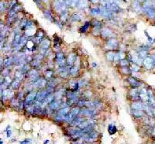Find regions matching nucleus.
Here are the masks:
<instances>
[{"label": "nucleus", "mask_w": 155, "mask_h": 144, "mask_svg": "<svg viewBox=\"0 0 155 144\" xmlns=\"http://www.w3.org/2000/svg\"><path fill=\"white\" fill-rule=\"evenodd\" d=\"M143 12H144L146 16H148L149 18L153 19L155 17V10L154 8L152 5H144L142 8Z\"/></svg>", "instance_id": "nucleus-1"}, {"label": "nucleus", "mask_w": 155, "mask_h": 144, "mask_svg": "<svg viewBox=\"0 0 155 144\" xmlns=\"http://www.w3.org/2000/svg\"><path fill=\"white\" fill-rule=\"evenodd\" d=\"M143 64L144 65L145 68L151 69L155 66V56L152 57H146L145 59H143Z\"/></svg>", "instance_id": "nucleus-2"}, {"label": "nucleus", "mask_w": 155, "mask_h": 144, "mask_svg": "<svg viewBox=\"0 0 155 144\" xmlns=\"http://www.w3.org/2000/svg\"><path fill=\"white\" fill-rule=\"evenodd\" d=\"M54 9L58 13H62L64 11H65L66 7L67 5H66L64 1H56L54 2Z\"/></svg>", "instance_id": "nucleus-3"}, {"label": "nucleus", "mask_w": 155, "mask_h": 144, "mask_svg": "<svg viewBox=\"0 0 155 144\" xmlns=\"http://www.w3.org/2000/svg\"><path fill=\"white\" fill-rule=\"evenodd\" d=\"M36 91H32V92L29 93L26 97V99H25V105L30 106V105L32 103V102L34 101V99L36 97Z\"/></svg>", "instance_id": "nucleus-4"}, {"label": "nucleus", "mask_w": 155, "mask_h": 144, "mask_svg": "<svg viewBox=\"0 0 155 144\" xmlns=\"http://www.w3.org/2000/svg\"><path fill=\"white\" fill-rule=\"evenodd\" d=\"M47 96V90H41L36 94V101L42 102L45 98H46Z\"/></svg>", "instance_id": "nucleus-5"}, {"label": "nucleus", "mask_w": 155, "mask_h": 144, "mask_svg": "<svg viewBox=\"0 0 155 144\" xmlns=\"http://www.w3.org/2000/svg\"><path fill=\"white\" fill-rule=\"evenodd\" d=\"M56 61L59 64V66L63 67L65 64V58H64V55L63 53H58L56 55Z\"/></svg>", "instance_id": "nucleus-6"}, {"label": "nucleus", "mask_w": 155, "mask_h": 144, "mask_svg": "<svg viewBox=\"0 0 155 144\" xmlns=\"http://www.w3.org/2000/svg\"><path fill=\"white\" fill-rule=\"evenodd\" d=\"M47 85V80H45L43 77L39 78L38 80H36L35 82L33 83V87H37V88H43L45 87Z\"/></svg>", "instance_id": "nucleus-7"}, {"label": "nucleus", "mask_w": 155, "mask_h": 144, "mask_svg": "<svg viewBox=\"0 0 155 144\" xmlns=\"http://www.w3.org/2000/svg\"><path fill=\"white\" fill-rule=\"evenodd\" d=\"M132 109L134 110H143L145 109V105L141 102H134L132 104Z\"/></svg>", "instance_id": "nucleus-8"}, {"label": "nucleus", "mask_w": 155, "mask_h": 144, "mask_svg": "<svg viewBox=\"0 0 155 144\" xmlns=\"http://www.w3.org/2000/svg\"><path fill=\"white\" fill-rule=\"evenodd\" d=\"M107 46L109 47V48H110L111 50H114L116 49L119 46V43L118 41L115 40V39H110L108 43H107Z\"/></svg>", "instance_id": "nucleus-9"}, {"label": "nucleus", "mask_w": 155, "mask_h": 144, "mask_svg": "<svg viewBox=\"0 0 155 144\" xmlns=\"http://www.w3.org/2000/svg\"><path fill=\"white\" fill-rule=\"evenodd\" d=\"M29 76H30V80L32 81L33 82H35L36 80L39 79V74H38V72L35 69H33L31 70L29 73Z\"/></svg>", "instance_id": "nucleus-10"}, {"label": "nucleus", "mask_w": 155, "mask_h": 144, "mask_svg": "<svg viewBox=\"0 0 155 144\" xmlns=\"http://www.w3.org/2000/svg\"><path fill=\"white\" fill-rule=\"evenodd\" d=\"M36 33V27L34 26L29 27L25 31V37H33V35L35 34Z\"/></svg>", "instance_id": "nucleus-11"}, {"label": "nucleus", "mask_w": 155, "mask_h": 144, "mask_svg": "<svg viewBox=\"0 0 155 144\" xmlns=\"http://www.w3.org/2000/svg\"><path fill=\"white\" fill-rule=\"evenodd\" d=\"M101 34H102V37H111L112 36V31L109 29L108 27H105L102 30V32H101Z\"/></svg>", "instance_id": "nucleus-12"}, {"label": "nucleus", "mask_w": 155, "mask_h": 144, "mask_svg": "<svg viewBox=\"0 0 155 144\" xmlns=\"http://www.w3.org/2000/svg\"><path fill=\"white\" fill-rule=\"evenodd\" d=\"M61 100H59V99H55V100H53L51 103L50 104V108L52 110L57 109L58 108L61 106Z\"/></svg>", "instance_id": "nucleus-13"}, {"label": "nucleus", "mask_w": 155, "mask_h": 144, "mask_svg": "<svg viewBox=\"0 0 155 144\" xmlns=\"http://www.w3.org/2000/svg\"><path fill=\"white\" fill-rule=\"evenodd\" d=\"M50 40L48 39H46V40H44V41H42L40 43V47H41V50L42 51H47V49L49 48L50 47Z\"/></svg>", "instance_id": "nucleus-14"}, {"label": "nucleus", "mask_w": 155, "mask_h": 144, "mask_svg": "<svg viewBox=\"0 0 155 144\" xmlns=\"http://www.w3.org/2000/svg\"><path fill=\"white\" fill-rule=\"evenodd\" d=\"M81 114H82L85 116H88V117H92L95 114V112L94 110H90V109H84L82 111H81Z\"/></svg>", "instance_id": "nucleus-15"}, {"label": "nucleus", "mask_w": 155, "mask_h": 144, "mask_svg": "<svg viewBox=\"0 0 155 144\" xmlns=\"http://www.w3.org/2000/svg\"><path fill=\"white\" fill-rule=\"evenodd\" d=\"M128 81L129 82V84H130L132 86L135 87V88L138 87L140 85V81H138L135 78V77H129V78H128Z\"/></svg>", "instance_id": "nucleus-16"}, {"label": "nucleus", "mask_w": 155, "mask_h": 144, "mask_svg": "<svg viewBox=\"0 0 155 144\" xmlns=\"http://www.w3.org/2000/svg\"><path fill=\"white\" fill-rule=\"evenodd\" d=\"M69 112H70V108L69 107H64V108H62L61 109H60L58 111V114L64 115V116H66Z\"/></svg>", "instance_id": "nucleus-17"}, {"label": "nucleus", "mask_w": 155, "mask_h": 144, "mask_svg": "<svg viewBox=\"0 0 155 144\" xmlns=\"http://www.w3.org/2000/svg\"><path fill=\"white\" fill-rule=\"evenodd\" d=\"M90 13L92 16H101V10H100V7H95V8H92L90 9Z\"/></svg>", "instance_id": "nucleus-18"}, {"label": "nucleus", "mask_w": 155, "mask_h": 144, "mask_svg": "<svg viewBox=\"0 0 155 144\" xmlns=\"http://www.w3.org/2000/svg\"><path fill=\"white\" fill-rule=\"evenodd\" d=\"M2 97L3 96V98L5 99H7V98H10L11 97L13 96V92L12 91L9 90V89H5L3 91V94H1Z\"/></svg>", "instance_id": "nucleus-19"}, {"label": "nucleus", "mask_w": 155, "mask_h": 144, "mask_svg": "<svg viewBox=\"0 0 155 144\" xmlns=\"http://www.w3.org/2000/svg\"><path fill=\"white\" fill-rule=\"evenodd\" d=\"M76 59V56H75V54H71L68 56V57H67V64L68 65H72L73 64L75 63V60Z\"/></svg>", "instance_id": "nucleus-20"}, {"label": "nucleus", "mask_w": 155, "mask_h": 144, "mask_svg": "<svg viewBox=\"0 0 155 144\" xmlns=\"http://www.w3.org/2000/svg\"><path fill=\"white\" fill-rule=\"evenodd\" d=\"M83 122V119L80 117H76L75 119H74L71 123V125L72 126H78L80 124Z\"/></svg>", "instance_id": "nucleus-21"}, {"label": "nucleus", "mask_w": 155, "mask_h": 144, "mask_svg": "<svg viewBox=\"0 0 155 144\" xmlns=\"http://www.w3.org/2000/svg\"><path fill=\"white\" fill-rule=\"evenodd\" d=\"M129 94H130V95H131L132 98H134L135 99H137L138 98H139L140 91H138V90L137 89V88H133V89H132L130 91Z\"/></svg>", "instance_id": "nucleus-22"}, {"label": "nucleus", "mask_w": 155, "mask_h": 144, "mask_svg": "<svg viewBox=\"0 0 155 144\" xmlns=\"http://www.w3.org/2000/svg\"><path fill=\"white\" fill-rule=\"evenodd\" d=\"M116 127H115L114 125H112V124H109V126H108V132L109 133L110 135H112L116 132Z\"/></svg>", "instance_id": "nucleus-23"}, {"label": "nucleus", "mask_w": 155, "mask_h": 144, "mask_svg": "<svg viewBox=\"0 0 155 144\" xmlns=\"http://www.w3.org/2000/svg\"><path fill=\"white\" fill-rule=\"evenodd\" d=\"M133 112V115L135 116V117H137V118L142 117V116H143V115H144L143 110H134V109H133V112Z\"/></svg>", "instance_id": "nucleus-24"}, {"label": "nucleus", "mask_w": 155, "mask_h": 144, "mask_svg": "<svg viewBox=\"0 0 155 144\" xmlns=\"http://www.w3.org/2000/svg\"><path fill=\"white\" fill-rule=\"evenodd\" d=\"M19 85H20V80L16 78L12 82V84H11V86H12V88H14V89H16V88H18L19 87Z\"/></svg>", "instance_id": "nucleus-25"}, {"label": "nucleus", "mask_w": 155, "mask_h": 144, "mask_svg": "<svg viewBox=\"0 0 155 144\" xmlns=\"http://www.w3.org/2000/svg\"><path fill=\"white\" fill-rule=\"evenodd\" d=\"M44 14L45 16V17H46L47 19H49L50 22H53V16L51 14V13L50 12L49 10H46L45 12L44 13Z\"/></svg>", "instance_id": "nucleus-26"}, {"label": "nucleus", "mask_w": 155, "mask_h": 144, "mask_svg": "<svg viewBox=\"0 0 155 144\" xmlns=\"http://www.w3.org/2000/svg\"><path fill=\"white\" fill-rule=\"evenodd\" d=\"M82 19V16H81L79 13H74L71 16V19L75 21H80Z\"/></svg>", "instance_id": "nucleus-27"}, {"label": "nucleus", "mask_w": 155, "mask_h": 144, "mask_svg": "<svg viewBox=\"0 0 155 144\" xmlns=\"http://www.w3.org/2000/svg\"><path fill=\"white\" fill-rule=\"evenodd\" d=\"M78 73V67H77V66H75V67H73L71 70H70V74H71L72 76L77 75Z\"/></svg>", "instance_id": "nucleus-28"}, {"label": "nucleus", "mask_w": 155, "mask_h": 144, "mask_svg": "<svg viewBox=\"0 0 155 144\" xmlns=\"http://www.w3.org/2000/svg\"><path fill=\"white\" fill-rule=\"evenodd\" d=\"M139 57H140L142 59V58H145L147 57V51H146V50H141L140 52H139Z\"/></svg>", "instance_id": "nucleus-29"}, {"label": "nucleus", "mask_w": 155, "mask_h": 144, "mask_svg": "<svg viewBox=\"0 0 155 144\" xmlns=\"http://www.w3.org/2000/svg\"><path fill=\"white\" fill-rule=\"evenodd\" d=\"M106 57H107L108 60H109V61H112V60H114L115 54L112 51H109V53L106 54Z\"/></svg>", "instance_id": "nucleus-30"}, {"label": "nucleus", "mask_w": 155, "mask_h": 144, "mask_svg": "<svg viewBox=\"0 0 155 144\" xmlns=\"http://www.w3.org/2000/svg\"><path fill=\"white\" fill-rule=\"evenodd\" d=\"M13 61V60L12 57L6 58V59L5 60V61H4V66H5V67H9Z\"/></svg>", "instance_id": "nucleus-31"}, {"label": "nucleus", "mask_w": 155, "mask_h": 144, "mask_svg": "<svg viewBox=\"0 0 155 144\" xmlns=\"http://www.w3.org/2000/svg\"><path fill=\"white\" fill-rule=\"evenodd\" d=\"M27 49L30 50V51H32V50L34 49L35 46H34V43L33 41H28L27 43Z\"/></svg>", "instance_id": "nucleus-32"}, {"label": "nucleus", "mask_w": 155, "mask_h": 144, "mask_svg": "<svg viewBox=\"0 0 155 144\" xmlns=\"http://www.w3.org/2000/svg\"><path fill=\"white\" fill-rule=\"evenodd\" d=\"M89 126V122H82L79 126H78V128H79L80 129H85L86 127H88Z\"/></svg>", "instance_id": "nucleus-33"}, {"label": "nucleus", "mask_w": 155, "mask_h": 144, "mask_svg": "<svg viewBox=\"0 0 155 144\" xmlns=\"http://www.w3.org/2000/svg\"><path fill=\"white\" fill-rule=\"evenodd\" d=\"M27 37H25V36H23V37H21V40H20V43H19V45H20L21 47L22 46H24L25 44H27Z\"/></svg>", "instance_id": "nucleus-34"}, {"label": "nucleus", "mask_w": 155, "mask_h": 144, "mask_svg": "<svg viewBox=\"0 0 155 144\" xmlns=\"http://www.w3.org/2000/svg\"><path fill=\"white\" fill-rule=\"evenodd\" d=\"M89 25H90V23H89V22H87V23H85V24H84V26L80 29L81 32H84H84H86L87 30H88V29H89Z\"/></svg>", "instance_id": "nucleus-35"}, {"label": "nucleus", "mask_w": 155, "mask_h": 144, "mask_svg": "<svg viewBox=\"0 0 155 144\" xmlns=\"http://www.w3.org/2000/svg\"><path fill=\"white\" fill-rule=\"evenodd\" d=\"M120 64H121V66H122L123 68L127 67L128 64H129V62H128V60H122L120 61Z\"/></svg>", "instance_id": "nucleus-36"}, {"label": "nucleus", "mask_w": 155, "mask_h": 144, "mask_svg": "<svg viewBox=\"0 0 155 144\" xmlns=\"http://www.w3.org/2000/svg\"><path fill=\"white\" fill-rule=\"evenodd\" d=\"M84 106H85L86 107H88V108H90V107H93L95 106L94 103H93L92 102H90V101H86L85 102H84Z\"/></svg>", "instance_id": "nucleus-37"}, {"label": "nucleus", "mask_w": 155, "mask_h": 144, "mask_svg": "<svg viewBox=\"0 0 155 144\" xmlns=\"http://www.w3.org/2000/svg\"><path fill=\"white\" fill-rule=\"evenodd\" d=\"M16 78H17L19 80H21L22 78V71H17L16 73Z\"/></svg>", "instance_id": "nucleus-38"}, {"label": "nucleus", "mask_w": 155, "mask_h": 144, "mask_svg": "<svg viewBox=\"0 0 155 144\" xmlns=\"http://www.w3.org/2000/svg\"><path fill=\"white\" fill-rule=\"evenodd\" d=\"M121 71H122V72H123L124 74H129V69L127 67L122 68Z\"/></svg>", "instance_id": "nucleus-39"}, {"label": "nucleus", "mask_w": 155, "mask_h": 144, "mask_svg": "<svg viewBox=\"0 0 155 144\" xmlns=\"http://www.w3.org/2000/svg\"><path fill=\"white\" fill-rule=\"evenodd\" d=\"M78 86L79 87H82L87 84V81H85V80H80V81L78 82Z\"/></svg>", "instance_id": "nucleus-40"}, {"label": "nucleus", "mask_w": 155, "mask_h": 144, "mask_svg": "<svg viewBox=\"0 0 155 144\" xmlns=\"http://www.w3.org/2000/svg\"><path fill=\"white\" fill-rule=\"evenodd\" d=\"M132 70H133V71H138L140 70V66L133 64L132 65Z\"/></svg>", "instance_id": "nucleus-41"}, {"label": "nucleus", "mask_w": 155, "mask_h": 144, "mask_svg": "<svg viewBox=\"0 0 155 144\" xmlns=\"http://www.w3.org/2000/svg\"><path fill=\"white\" fill-rule=\"evenodd\" d=\"M56 119H57L58 121H62V120H64V119H65V116H64V115H58L56 116Z\"/></svg>", "instance_id": "nucleus-42"}, {"label": "nucleus", "mask_w": 155, "mask_h": 144, "mask_svg": "<svg viewBox=\"0 0 155 144\" xmlns=\"http://www.w3.org/2000/svg\"><path fill=\"white\" fill-rule=\"evenodd\" d=\"M45 75H46L47 78H50V77L53 75V72L51 71H47L46 72H45Z\"/></svg>", "instance_id": "nucleus-43"}, {"label": "nucleus", "mask_w": 155, "mask_h": 144, "mask_svg": "<svg viewBox=\"0 0 155 144\" xmlns=\"http://www.w3.org/2000/svg\"><path fill=\"white\" fill-rule=\"evenodd\" d=\"M2 74H3V75H5V77H7V76H8V74H9V71H8V69H6V70L3 71V72H2Z\"/></svg>", "instance_id": "nucleus-44"}, {"label": "nucleus", "mask_w": 155, "mask_h": 144, "mask_svg": "<svg viewBox=\"0 0 155 144\" xmlns=\"http://www.w3.org/2000/svg\"><path fill=\"white\" fill-rule=\"evenodd\" d=\"M84 102H84V101H78V105H79L80 106H84Z\"/></svg>", "instance_id": "nucleus-45"}, {"label": "nucleus", "mask_w": 155, "mask_h": 144, "mask_svg": "<svg viewBox=\"0 0 155 144\" xmlns=\"http://www.w3.org/2000/svg\"><path fill=\"white\" fill-rule=\"evenodd\" d=\"M30 140H24V141H22V142L20 143V144H28V143H30Z\"/></svg>", "instance_id": "nucleus-46"}, {"label": "nucleus", "mask_w": 155, "mask_h": 144, "mask_svg": "<svg viewBox=\"0 0 155 144\" xmlns=\"http://www.w3.org/2000/svg\"><path fill=\"white\" fill-rule=\"evenodd\" d=\"M11 136H12V130L9 129V130H8V132H7V137L9 138Z\"/></svg>", "instance_id": "nucleus-47"}, {"label": "nucleus", "mask_w": 155, "mask_h": 144, "mask_svg": "<svg viewBox=\"0 0 155 144\" xmlns=\"http://www.w3.org/2000/svg\"><path fill=\"white\" fill-rule=\"evenodd\" d=\"M10 78H9V76H7V77H5V82H6V84H9L10 83Z\"/></svg>", "instance_id": "nucleus-48"}, {"label": "nucleus", "mask_w": 155, "mask_h": 144, "mask_svg": "<svg viewBox=\"0 0 155 144\" xmlns=\"http://www.w3.org/2000/svg\"><path fill=\"white\" fill-rule=\"evenodd\" d=\"M89 91H86V92H84V95H87V97H88V98H89V97L92 95V93H91V94H89Z\"/></svg>", "instance_id": "nucleus-49"}, {"label": "nucleus", "mask_w": 155, "mask_h": 144, "mask_svg": "<svg viewBox=\"0 0 155 144\" xmlns=\"http://www.w3.org/2000/svg\"><path fill=\"white\" fill-rule=\"evenodd\" d=\"M153 135H154V136H155V129H154L153 130Z\"/></svg>", "instance_id": "nucleus-50"}, {"label": "nucleus", "mask_w": 155, "mask_h": 144, "mask_svg": "<svg viewBox=\"0 0 155 144\" xmlns=\"http://www.w3.org/2000/svg\"><path fill=\"white\" fill-rule=\"evenodd\" d=\"M1 144H2V140H1Z\"/></svg>", "instance_id": "nucleus-51"}, {"label": "nucleus", "mask_w": 155, "mask_h": 144, "mask_svg": "<svg viewBox=\"0 0 155 144\" xmlns=\"http://www.w3.org/2000/svg\"><path fill=\"white\" fill-rule=\"evenodd\" d=\"M154 144H155V143H154Z\"/></svg>", "instance_id": "nucleus-52"}]
</instances>
